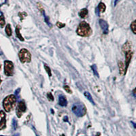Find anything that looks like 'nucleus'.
Masks as SVG:
<instances>
[{"label": "nucleus", "instance_id": "30", "mask_svg": "<svg viewBox=\"0 0 136 136\" xmlns=\"http://www.w3.org/2000/svg\"><path fill=\"white\" fill-rule=\"evenodd\" d=\"M1 64H0V69H1Z\"/></svg>", "mask_w": 136, "mask_h": 136}, {"label": "nucleus", "instance_id": "16", "mask_svg": "<svg viewBox=\"0 0 136 136\" xmlns=\"http://www.w3.org/2000/svg\"><path fill=\"white\" fill-rule=\"evenodd\" d=\"M5 33L8 36H11L12 35V29L10 27V25L8 24L5 27Z\"/></svg>", "mask_w": 136, "mask_h": 136}, {"label": "nucleus", "instance_id": "2", "mask_svg": "<svg viewBox=\"0 0 136 136\" xmlns=\"http://www.w3.org/2000/svg\"><path fill=\"white\" fill-rule=\"evenodd\" d=\"M16 102V96L14 95H10L7 96L3 101V107L5 111L7 112H10L15 106Z\"/></svg>", "mask_w": 136, "mask_h": 136}, {"label": "nucleus", "instance_id": "17", "mask_svg": "<svg viewBox=\"0 0 136 136\" xmlns=\"http://www.w3.org/2000/svg\"><path fill=\"white\" fill-rule=\"evenodd\" d=\"M16 34L17 38H19L20 40L24 41V38H23V36L21 35V34L20 33V29H19V27H16Z\"/></svg>", "mask_w": 136, "mask_h": 136}, {"label": "nucleus", "instance_id": "11", "mask_svg": "<svg viewBox=\"0 0 136 136\" xmlns=\"http://www.w3.org/2000/svg\"><path fill=\"white\" fill-rule=\"evenodd\" d=\"M131 43L129 41H127L126 42L123 44V46L122 47V51L124 52V53H125L126 52L129 51V50H131Z\"/></svg>", "mask_w": 136, "mask_h": 136}, {"label": "nucleus", "instance_id": "12", "mask_svg": "<svg viewBox=\"0 0 136 136\" xmlns=\"http://www.w3.org/2000/svg\"><path fill=\"white\" fill-rule=\"evenodd\" d=\"M59 104L62 107H65L67 106V99L64 96H63V95L59 96Z\"/></svg>", "mask_w": 136, "mask_h": 136}, {"label": "nucleus", "instance_id": "22", "mask_svg": "<svg viewBox=\"0 0 136 136\" xmlns=\"http://www.w3.org/2000/svg\"><path fill=\"white\" fill-rule=\"evenodd\" d=\"M47 98L48 99L49 101H53L54 100V97H53V95L51 93H47Z\"/></svg>", "mask_w": 136, "mask_h": 136}, {"label": "nucleus", "instance_id": "6", "mask_svg": "<svg viewBox=\"0 0 136 136\" xmlns=\"http://www.w3.org/2000/svg\"><path fill=\"white\" fill-rule=\"evenodd\" d=\"M26 111V105L23 101H20L16 108V115L19 118L21 117L23 113Z\"/></svg>", "mask_w": 136, "mask_h": 136}, {"label": "nucleus", "instance_id": "29", "mask_svg": "<svg viewBox=\"0 0 136 136\" xmlns=\"http://www.w3.org/2000/svg\"><path fill=\"white\" fill-rule=\"evenodd\" d=\"M13 136H19V134H16V135H14Z\"/></svg>", "mask_w": 136, "mask_h": 136}, {"label": "nucleus", "instance_id": "1", "mask_svg": "<svg viewBox=\"0 0 136 136\" xmlns=\"http://www.w3.org/2000/svg\"><path fill=\"white\" fill-rule=\"evenodd\" d=\"M77 34L82 37H89L92 33V29L90 25L85 21L81 22L78 28H77Z\"/></svg>", "mask_w": 136, "mask_h": 136}, {"label": "nucleus", "instance_id": "15", "mask_svg": "<svg viewBox=\"0 0 136 136\" xmlns=\"http://www.w3.org/2000/svg\"><path fill=\"white\" fill-rule=\"evenodd\" d=\"M84 95H85V96L86 97V98L88 99V100L91 103H92L93 105H95V102H94V100L93 99V97H92V96H91V95L89 93V92H87V91H86V92H85V93H84Z\"/></svg>", "mask_w": 136, "mask_h": 136}, {"label": "nucleus", "instance_id": "13", "mask_svg": "<svg viewBox=\"0 0 136 136\" xmlns=\"http://www.w3.org/2000/svg\"><path fill=\"white\" fill-rule=\"evenodd\" d=\"M88 15V10L86 8H83L79 12V16L82 19H85Z\"/></svg>", "mask_w": 136, "mask_h": 136}, {"label": "nucleus", "instance_id": "32", "mask_svg": "<svg viewBox=\"0 0 136 136\" xmlns=\"http://www.w3.org/2000/svg\"><path fill=\"white\" fill-rule=\"evenodd\" d=\"M64 136V135H63V136Z\"/></svg>", "mask_w": 136, "mask_h": 136}, {"label": "nucleus", "instance_id": "8", "mask_svg": "<svg viewBox=\"0 0 136 136\" xmlns=\"http://www.w3.org/2000/svg\"><path fill=\"white\" fill-rule=\"evenodd\" d=\"M125 68H126V70H127V68L129 65V63L131 62V60L132 56H133V51L131 50H129V51L126 52L125 53Z\"/></svg>", "mask_w": 136, "mask_h": 136}, {"label": "nucleus", "instance_id": "27", "mask_svg": "<svg viewBox=\"0 0 136 136\" xmlns=\"http://www.w3.org/2000/svg\"><path fill=\"white\" fill-rule=\"evenodd\" d=\"M120 1H121V0H115V2H114V5H116Z\"/></svg>", "mask_w": 136, "mask_h": 136}, {"label": "nucleus", "instance_id": "33", "mask_svg": "<svg viewBox=\"0 0 136 136\" xmlns=\"http://www.w3.org/2000/svg\"></svg>", "mask_w": 136, "mask_h": 136}, {"label": "nucleus", "instance_id": "14", "mask_svg": "<svg viewBox=\"0 0 136 136\" xmlns=\"http://www.w3.org/2000/svg\"><path fill=\"white\" fill-rule=\"evenodd\" d=\"M97 9H98V10L100 12H104L106 11V5L104 4L103 3L101 2L99 4Z\"/></svg>", "mask_w": 136, "mask_h": 136}, {"label": "nucleus", "instance_id": "5", "mask_svg": "<svg viewBox=\"0 0 136 136\" xmlns=\"http://www.w3.org/2000/svg\"><path fill=\"white\" fill-rule=\"evenodd\" d=\"M4 73L8 76H12L14 74V65L10 61L4 62Z\"/></svg>", "mask_w": 136, "mask_h": 136}, {"label": "nucleus", "instance_id": "4", "mask_svg": "<svg viewBox=\"0 0 136 136\" xmlns=\"http://www.w3.org/2000/svg\"><path fill=\"white\" fill-rule=\"evenodd\" d=\"M19 59L22 63H30L31 61V55L28 50L23 48L21 49L19 53Z\"/></svg>", "mask_w": 136, "mask_h": 136}, {"label": "nucleus", "instance_id": "28", "mask_svg": "<svg viewBox=\"0 0 136 136\" xmlns=\"http://www.w3.org/2000/svg\"><path fill=\"white\" fill-rule=\"evenodd\" d=\"M131 123L133 124V127L135 129H136V122H131Z\"/></svg>", "mask_w": 136, "mask_h": 136}, {"label": "nucleus", "instance_id": "23", "mask_svg": "<svg viewBox=\"0 0 136 136\" xmlns=\"http://www.w3.org/2000/svg\"><path fill=\"white\" fill-rule=\"evenodd\" d=\"M65 24L62 23H61V22H57V23H56V26H57L59 28H60V29L64 27H65Z\"/></svg>", "mask_w": 136, "mask_h": 136}, {"label": "nucleus", "instance_id": "18", "mask_svg": "<svg viewBox=\"0 0 136 136\" xmlns=\"http://www.w3.org/2000/svg\"><path fill=\"white\" fill-rule=\"evenodd\" d=\"M131 29L132 32L136 34V20H135L134 21H133L131 24Z\"/></svg>", "mask_w": 136, "mask_h": 136}, {"label": "nucleus", "instance_id": "3", "mask_svg": "<svg viewBox=\"0 0 136 136\" xmlns=\"http://www.w3.org/2000/svg\"><path fill=\"white\" fill-rule=\"evenodd\" d=\"M72 112L78 117L85 116L86 112V110L83 103H76L72 106Z\"/></svg>", "mask_w": 136, "mask_h": 136}, {"label": "nucleus", "instance_id": "19", "mask_svg": "<svg viewBox=\"0 0 136 136\" xmlns=\"http://www.w3.org/2000/svg\"><path fill=\"white\" fill-rule=\"evenodd\" d=\"M5 24V21L4 16V15H1L0 16V27H4Z\"/></svg>", "mask_w": 136, "mask_h": 136}, {"label": "nucleus", "instance_id": "26", "mask_svg": "<svg viewBox=\"0 0 136 136\" xmlns=\"http://www.w3.org/2000/svg\"><path fill=\"white\" fill-rule=\"evenodd\" d=\"M133 95H134L135 97H136V88L133 90Z\"/></svg>", "mask_w": 136, "mask_h": 136}, {"label": "nucleus", "instance_id": "25", "mask_svg": "<svg viewBox=\"0 0 136 136\" xmlns=\"http://www.w3.org/2000/svg\"><path fill=\"white\" fill-rule=\"evenodd\" d=\"M12 125L14 127V129H16L17 127V122L15 119H13V121H12Z\"/></svg>", "mask_w": 136, "mask_h": 136}, {"label": "nucleus", "instance_id": "20", "mask_svg": "<svg viewBox=\"0 0 136 136\" xmlns=\"http://www.w3.org/2000/svg\"><path fill=\"white\" fill-rule=\"evenodd\" d=\"M91 68H92V70L93 71L94 74L99 77V73L97 71V66L95 65H91Z\"/></svg>", "mask_w": 136, "mask_h": 136}, {"label": "nucleus", "instance_id": "10", "mask_svg": "<svg viewBox=\"0 0 136 136\" xmlns=\"http://www.w3.org/2000/svg\"><path fill=\"white\" fill-rule=\"evenodd\" d=\"M118 68H119V73H120V74L121 76L125 75L126 74V72H127L125 64L122 63V61H119L118 63Z\"/></svg>", "mask_w": 136, "mask_h": 136}, {"label": "nucleus", "instance_id": "7", "mask_svg": "<svg viewBox=\"0 0 136 136\" xmlns=\"http://www.w3.org/2000/svg\"><path fill=\"white\" fill-rule=\"evenodd\" d=\"M5 126H6L5 114L4 111H0V130L5 129Z\"/></svg>", "mask_w": 136, "mask_h": 136}, {"label": "nucleus", "instance_id": "31", "mask_svg": "<svg viewBox=\"0 0 136 136\" xmlns=\"http://www.w3.org/2000/svg\"><path fill=\"white\" fill-rule=\"evenodd\" d=\"M0 83H1V78H0Z\"/></svg>", "mask_w": 136, "mask_h": 136}, {"label": "nucleus", "instance_id": "21", "mask_svg": "<svg viewBox=\"0 0 136 136\" xmlns=\"http://www.w3.org/2000/svg\"><path fill=\"white\" fill-rule=\"evenodd\" d=\"M44 68H45V70H46V71L47 72V74H48V76L50 77L52 76V73H51V70L50 69V67L45 64V65H44Z\"/></svg>", "mask_w": 136, "mask_h": 136}, {"label": "nucleus", "instance_id": "9", "mask_svg": "<svg viewBox=\"0 0 136 136\" xmlns=\"http://www.w3.org/2000/svg\"><path fill=\"white\" fill-rule=\"evenodd\" d=\"M99 25L100 27L103 31V33L104 34H108V23L104 20L103 19H100L99 20Z\"/></svg>", "mask_w": 136, "mask_h": 136}, {"label": "nucleus", "instance_id": "24", "mask_svg": "<svg viewBox=\"0 0 136 136\" xmlns=\"http://www.w3.org/2000/svg\"><path fill=\"white\" fill-rule=\"evenodd\" d=\"M64 89L67 92V93H72V91H71V90L70 89V88L69 87V86H67V85H65V86H64Z\"/></svg>", "mask_w": 136, "mask_h": 136}]
</instances>
